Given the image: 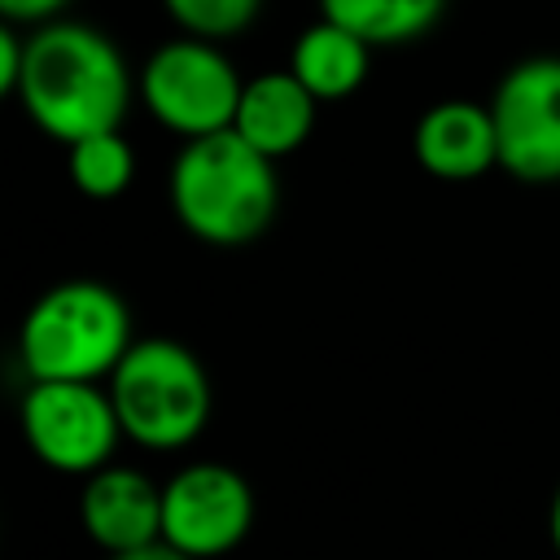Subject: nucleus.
Returning a JSON list of instances; mask_svg holds the SVG:
<instances>
[{
    "label": "nucleus",
    "instance_id": "1",
    "mask_svg": "<svg viewBox=\"0 0 560 560\" xmlns=\"http://www.w3.org/2000/svg\"><path fill=\"white\" fill-rule=\"evenodd\" d=\"M13 96L48 140L74 144L96 131H118L131 101V74L105 31L52 18L26 35Z\"/></svg>",
    "mask_w": 560,
    "mask_h": 560
},
{
    "label": "nucleus",
    "instance_id": "2",
    "mask_svg": "<svg viewBox=\"0 0 560 560\" xmlns=\"http://www.w3.org/2000/svg\"><path fill=\"white\" fill-rule=\"evenodd\" d=\"M166 192L179 228L201 245L219 249L258 241L280 210L276 162L245 144L232 127L201 140H184L171 162Z\"/></svg>",
    "mask_w": 560,
    "mask_h": 560
},
{
    "label": "nucleus",
    "instance_id": "3",
    "mask_svg": "<svg viewBox=\"0 0 560 560\" xmlns=\"http://www.w3.org/2000/svg\"><path fill=\"white\" fill-rule=\"evenodd\" d=\"M127 302L101 280H61L44 289L18 328V359L31 381H109L131 350Z\"/></svg>",
    "mask_w": 560,
    "mask_h": 560
},
{
    "label": "nucleus",
    "instance_id": "4",
    "mask_svg": "<svg viewBox=\"0 0 560 560\" xmlns=\"http://www.w3.org/2000/svg\"><path fill=\"white\" fill-rule=\"evenodd\" d=\"M122 438L144 451L192 446L214 411L206 363L175 337H140L105 381Z\"/></svg>",
    "mask_w": 560,
    "mask_h": 560
},
{
    "label": "nucleus",
    "instance_id": "5",
    "mask_svg": "<svg viewBox=\"0 0 560 560\" xmlns=\"http://www.w3.org/2000/svg\"><path fill=\"white\" fill-rule=\"evenodd\" d=\"M241 92H245V79L223 57V48L197 35H179L153 48V57L140 70L144 109L184 140L228 131L236 118Z\"/></svg>",
    "mask_w": 560,
    "mask_h": 560
},
{
    "label": "nucleus",
    "instance_id": "6",
    "mask_svg": "<svg viewBox=\"0 0 560 560\" xmlns=\"http://www.w3.org/2000/svg\"><path fill=\"white\" fill-rule=\"evenodd\" d=\"M31 455L66 477H92L114 464L122 424L101 381H31L18 407Z\"/></svg>",
    "mask_w": 560,
    "mask_h": 560
},
{
    "label": "nucleus",
    "instance_id": "7",
    "mask_svg": "<svg viewBox=\"0 0 560 560\" xmlns=\"http://www.w3.org/2000/svg\"><path fill=\"white\" fill-rule=\"evenodd\" d=\"M254 529V486L245 472L219 459L184 464L162 481V542L192 556L219 560L236 551Z\"/></svg>",
    "mask_w": 560,
    "mask_h": 560
},
{
    "label": "nucleus",
    "instance_id": "8",
    "mask_svg": "<svg viewBox=\"0 0 560 560\" xmlns=\"http://www.w3.org/2000/svg\"><path fill=\"white\" fill-rule=\"evenodd\" d=\"M499 166L521 184H560V57L516 61L494 96Z\"/></svg>",
    "mask_w": 560,
    "mask_h": 560
},
{
    "label": "nucleus",
    "instance_id": "9",
    "mask_svg": "<svg viewBox=\"0 0 560 560\" xmlns=\"http://www.w3.org/2000/svg\"><path fill=\"white\" fill-rule=\"evenodd\" d=\"M79 525L105 556H127L162 542V486L131 464H105L83 477Z\"/></svg>",
    "mask_w": 560,
    "mask_h": 560
},
{
    "label": "nucleus",
    "instance_id": "10",
    "mask_svg": "<svg viewBox=\"0 0 560 560\" xmlns=\"http://www.w3.org/2000/svg\"><path fill=\"white\" fill-rule=\"evenodd\" d=\"M411 153L433 179H446V184L481 179L490 166H499V136H494L490 105H477L464 96L429 105L416 118Z\"/></svg>",
    "mask_w": 560,
    "mask_h": 560
},
{
    "label": "nucleus",
    "instance_id": "11",
    "mask_svg": "<svg viewBox=\"0 0 560 560\" xmlns=\"http://www.w3.org/2000/svg\"><path fill=\"white\" fill-rule=\"evenodd\" d=\"M315 105L319 101L302 88V79L293 70H267V74L245 79V92H241L232 131L245 144H254L258 153H267L276 162V158L298 153L311 140V131H315Z\"/></svg>",
    "mask_w": 560,
    "mask_h": 560
},
{
    "label": "nucleus",
    "instance_id": "12",
    "mask_svg": "<svg viewBox=\"0 0 560 560\" xmlns=\"http://www.w3.org/2000/svg\"><path fill=\"white\" fill-rule=\"evenodd\" d=\"M368 66H372V44L328 18L311 22L293 39V52H289V70L302 79V88L315 101L354 96L368 79Z\"/></svg>",
    "mask_w": 560,
    "mask_h": 560
},
{
    "label": "nucleus",
    "instance_id": "13",
    "mask_svg": "<svg viewBox=\"0 0 560 560\" xmlns=\"http://www.w3.org/2000/svg\"><path fill=\"white\" fill-rule=\"evenodd\" d=\"M446 0H319V18L354 31L372 48H398L429 35Z\"/></svg>",
    "mask_w": 560,
    "mask_h": 560
},
{
    "label": "nucleus",
    "instance_id": "14",
    "mask_svg": "<svg viewBox=\"0 0 560 560\" xmlns=\"http://www.w3.org/2000/svg\"><path fill=\"white\" fill-rule=\"evenodd\" d=\"M66 171L88 201H114L127 192L136 175V153L122 140V131H96L66 144Z\"/></svg>",
    "mask_w": 560,
    "mask_h": 560
},
{
    "label": "nucleus",
    "instance_id": "15",
    "mask_svg": "<svg viewBox=\"0 0 560 560\" xmlns=\"http://www.w3.org/2000/svg\"><path fill=\"white\" fill-rule=\"evenodd\" d=\"M162 9L184 35L219 44L249 31L254 18L262 13V0H162Z\"/></svg>",
    "mask_w": 560,
    "mask_h": 560
},
{
    "label": "nucleus",
    "instance_id": "16",
    "mask_svg": "<svg viewBox=\"0 0 560 560\" xmlns=\"http://www.w3.org/2000/svg\"><path fill=\"white\" fill-rule=\"evenodd\" d=\"M22 61H26V35L13 22H4L0 26V92L13 96L18 74H22Z\"/></svg>",
    "mask_w": 560,
    "mask_h": 560
},
{
    "label": "nucleus",
    "instance_id": "17",
    "mask_svg": "<svg viewBox=\"0 0 560 560\" xmlns=\"http://www.w3.org/2000/svg\"><path fill=\"white\" fill-rule=\"evenodd\" d=\"M66 4H70V0H0V13H4V22H13V26H44V22H52Z\"/></svg>",
    "mask_w": 560,
    "mask_h": 560
},
{
    "label": "nucleus",
    "instance_id": "18",
    "mask_svg": "<svg viewBox=\"0 0 560 560\" xmlns=\"http://www.w3.org/2000/svg\"><path fill=\"white\" fill-rule=\"evenodd\" d=\"M105 560H192L166 542H153V547H140V551H127V556H105Z\"/></svg>",
    "mask_w": 560,
    "mask_h": 560
},
{
    "label": "nucleus",
    "instance_id": "19",
    "mask_svg": "<svg viewBox=\"0 0 560 560\" xmlns=\"http://www.w3.org/2000/svg\"><path fill=\"white\" fill-rule=\"evenodd\" d=\"M547 538H551V547H556V556H560V486H556L551 508H547Z\"/></svg>",
    "mask_w": 560,
    "mask_h": 560
}]
</instances>
